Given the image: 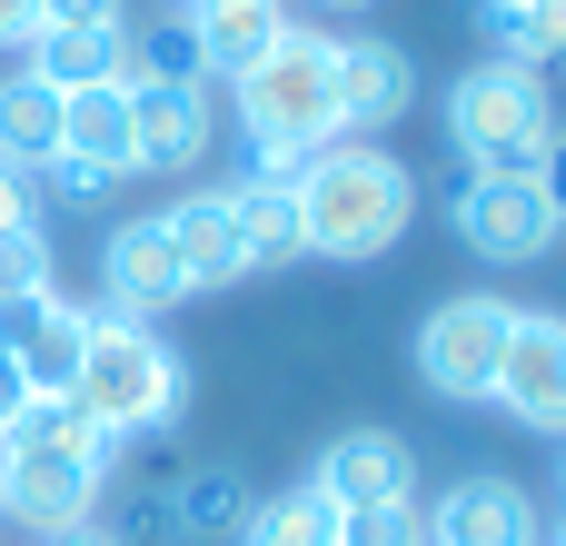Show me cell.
Returning <instances> with one entry per match:
<instances>
[{
	"instance_id": "cell-1",
	"label": "cell",
	"mask_w": 566,
	"mask_h": 546,
	"mask_svg": "<svg viewBox=\"0 0 566 546\" xmlns=\"http://www.w3.org/2000/svg\"><path fill=\"white\" fill-rule=\"evenodd\" d=\"M289 189H298V249L308 259H338V269L388 259L408 239V219H418V179L378 139H328L318 159H298Z\"/></svg>"
},
{
	"instance_id": "cell-2",
	"label": "cell",
	"mask_w": 566,
	"mask_h": 546,
	"mask_svg": "<svg viewBox=\"0 0 566 546\" xmlns=\"http://www.w3.org/2000/svg\"><path fill=\"white\" fill-rule=\"evenodd\" d=\"M239 90V129H249V169H298L338 139V40L328 30H279L259 70L229 80Z\"/></svg>"
},
{
	"instance_id": "cell-3",
	"label": "cell",
	"mask_w": 566,
	"mask_h": 546,
	"mask_svg": "<svg viewBox=\"0 0 566 546\" xmlns=\"http://www.w3.org/2000/svg\"><path fill=\"white\" fill-rule=\"evenodd\" d=\"M70 398H80V418H90L99 438L139 448V438L179 428V408H189V358H179L149 318H109V308H90V348H80Z\"/></svg>"
},
{
	"instance_id": "cell-4",
	"label": "cell",
	"mask_w": 566,
	"mask_h": 546,
	"mask_svg": "<svg viewBox=\"0 0 566 546\" xmlns=\"http://www.w3.org/2000/svg\"><path fill=\"white\" fill-rule=\"evenodd\" d=\"M557 90L547 70H517V60H478L448 80V139L468 169H537L547 139H557Z\"/></svg>"
},
{
	"instance_id": "cell-5",
	"label": "cell",
	"mask_w": 566,
	"mask_h": 546,
	"mask_svg": "<svg viewBox=\"0 0 566 546\" xmlns=\"http://www.w3.org/2000/svg\"><path fill=\"white\" fill-rule=\"evenodd\" d=\"M507 298L497 288H458V298H438L428 318H418V338H408V358H418V378L448 398V408H488L497 398V358H507Z\"/></svg>"
},
{
	"instance_id": "cell-6",
	"label": "cell",
	"mask_w": 566,
	"mask_h": 546,
	"mask_svg": "<svg viewBox=\"0 0 566 546\" xmlns=\"http://www.w3.org/2000/svg\"><path fill=\"white\" fill-rule=\"evenodd\" d=\"M458 239H468L488 269H537L566 239V219H557V199H547L537 169H468V189H458Z\"/></svg>"
},
{
	"instance_id": "cell-7",
	"label": "cell",
	"mask_w": 566,
	"mask_h": 546,
	"mask_svg": "<svg viewBox=\"0 0 566 546\" xmlns=\"http://www.w3.org/2000/svg\"><path fill=\"white\" fill-rule=\"evenodd\" d=\"M109 458H0V527H30V537H70V527H99V497H109Z\"/></svg>"
},
{
	"instance_id": "cell-8",
	"label": "cell",
	"mask_w": 566,
	"mask_h": 546,
	"mask_svg": "<svg viewBox=\"0 0 566 546\" xmlns=\"http://www.w3.org/2000/svg\"><path fill=\"white\" fill-rule=\"evenodd\" d=\"M308 487L338 507V517H368V507H418V448L398 438V428H338L328 448H318V468H308Z\"/></svg>"
},
{
	"instance_id": "cell-9",
	"label": "cell",
	"mask_w": 566,
	"mask_h": 546,
	"mask_svg": "<svg viewBox=\"0 0 566 546\" xmlns=\"http://www.w3.org/2000/svg\"><path fill=\"white\" fill-rule=\"evenodd\" d=\"M517 428L537 438H566V318L557 308H517L507 318V358H497V398Z\"/></svg>"
},
{
	"instance_id": "cell-10",
	"label": "cell",
	"mask_w": 566,
	"mask_h": 546,
	"mask_svg": "<svg viewBox=\"0 0 566 546\" xmlns=\"http://www.w3.org/2000/svg\"><path fill=\"white\" fill-rule=\"evenodd\" d=\"M99 308L109 318H169V308H189V279H179V249H169V229H159V209L149 219H119L109 239H99Z\"/></svg>"
},
{
	"instance_id": "cell-11",
	"label": "cell",
	"mask_w": 566,
	"mask_h": 546,
	"mask_svg": "<svg viewBox=\"0 0 566 546\" xmlns=\"http://www.w3.org/2000/svg\"><path fill=\"white\" fill-rule=\"evenodd\" d=\"M209 159V90L199 80H129V169L189 179Z\"/></svg>"
},
{
	"instance_id": "cell-12",
	"label": "cell",
	"mask_w": 566,
	"mask_h": 546,
	"mask_svg": "<svg viewBox=\"0 0 566 546\" xmlns=\"http://www.w3.org/2000/svg\"><path fill=\"white\" fill-rule=\"evenodd\" d=\"M408 109H418V60L398 40H378V30L338 40V139H378Z\"/></svg>"
},
{
	"instance_id": "cell-13",
	"label": "cell",
	"mask_w": 566,
	"mask_h": 546,
	"mask_svg": "<svg viewBox=\"0 0 566 546\" xmlns=\"http://www.w3.org/2000/svg\"><path fill=\"white\" fill-rule=\"evenodd\" d=\"M159 229H169V249H179L189 298H219V288H239V279H249V239H239L229 189H189V199H169V209H159Z\"/></svg>"
},
{
	"instance_id": "cell-14",
	"label": "cell",
	"mask_w": 566,
	"mask_h": 546,
	"mask_svg": "<svg viewBox=\"0 0 566 546\" xmlns=\"http://www.w3.org/2000/svg\"><path fill=\"white\" fill-rule=\"evenodd\" d=\"M80 348H90V308L80 298H20V308H0V358L30 378V388H70L80 378Z\"/></svg>"
},
{
	"instance_id": "cell-15",
	"label": "cell",
	"mask_w": 566,
	"mask_h": 546,
	"mask_svg": "<svg viewBox=\"0 0 566 546\" xmlns=\"http://www.w3.org/2000/svg\"><path fill=\"white\" fill-rule=\"evenodd\" d=\"M249 497H259V487H249L229 458H199V468L159 477V546H219V537H239Z\"/></svg>"
},
{
	"instance_id": "cell-16",
	"label": "cell",
	"mask_w": 566,
	"mask_h": 546,
	"mask_svg": "<svg viewBox=\"0 0 566 546\" xmlns=\"http://www.w3.org/2000/svg\"><path fill=\"white\" fill-rule=\"evenodd\" d=\"M428 537L438 546H537V497L517 477H458L438 507H428Z\"/></svg>"
},
{
	"instance_id": "cell-17",
	"label": "cell",
	"mask_w": 566,
	"mask_h": 546,
	"mask_svg": "<svg viewBox=\"0 0 566 546\" xmlns=\"http://www.w3.org/2000/svg\"><path fill=\"white\" fill-rule=\"evenodd\" d=\"M189 50H199V80H239L269 60V40L289 30V0H189L179 10Z\"/></svg>"
},
{
	"instance_id": "cell-18",
	"label": "cell",
	"mask_w": 566,
	"mask_h": 546,
	"mask_svg": "<svg viewBox=\"0 0 566 546\" xmlns=\"http://www.w3.org/2000/svg\"><path fill=\"white\" fill-rule=\"evenodd\" d=\"M129 50H139L129 30H30L20 70H30V80H50V90L70 99V90H99V80H139V70H129Z\"/></svg>"
},
{
	"instance_id": "cell-19",
	"label": "cell",
	"mask_w": 566,
	"mask_h": 546,
	"mask_svg": "<svg viewBox=\"0 0 566 546\" xmlns=\"http://www.w3.org/2000/svg\"><path fill=\"white\" fill-rule=\"evenodd\" d=\"M0 458H109V468H119L129 448H119V438H99V428L80 418V398H70V388H30V398H20V418L0 428Z\"/></svg>"
},
{
	"instance_id": "cell-20",
	"label": "cell",
	"mask_w": 566,
	"mask_h": 546,
	"mask_svg": "<svg viewBox=\"0 0 566 546\" xmlns=\"http://www.w3.org/2000/svg\"><path fill=\"white\" fill-rule=\"evenodd\" d=\"M60 159H80L99 179H129V80H99V90L60 99Z\"/></svg>"
},
{
	"instance_id": "cell-21",
	"label": "cell",
	"mask_w": 566,
	"mask_h": 546,
	"mask_svg": "<svg viewBox=\"0 0 566 546\" xmlns=\"http://www.w3.org/2000/svg\"><path fill=\"white\" fill-rule=\"evenodd\" d=\"M289 179H298V169H249V179H229L249 269H289V259H308V249H298V189H289Z\"/></svg>"
},
{
	"instance_id": "cell-22",
	"label": "cell",
	"mask_w": 566,
	"mask_h": 546,
	"mask_svg": "<svg viewBox=\"0 0 566 546\" xmlns=\"http://www.w3.org/2000/svg\"><path fill=\"white\" fill-rule=\"evenodd\" d=\"M50 149H60V90L30 80V70H10V80H0V169L30 179Z\"/></svg>"
},
{
	"instance_id": "cell-23",
	"label": "cell",
	"mask_w": 566,
	"mask_h": 546,
	"mask_svg": "<svg viewBox=\"0 0 566 546\" xmlns=\"http://www.w3.org/2000/svg\"><path fill=\"white\" fill-rule=\"evenodd\" d=\"M239 546H348V517H338V507L298 477V487H279V497H249Z\"/></svg>"
},
{
	"instance_id": "cell-24",
	"label": "cell",
	"mask_w": 566,
	"mask_h": 546,
	"mask_svg": "<svg viewBox=\"0 0 566 546\" xmlns=\"http://www.w3.org/2000/svg\"><path fill=\"white\" fill-rule=\"evenodd\" d=\"M50 288H60V259H50V229H40V209H30L20 229H0V308L50 298Z\"/></svg>"
},
{
	"instance_id": "cell-25",
	"label": "cell",
	"mask_w": 566,
	"mask_h": 546,
	"mask_svg": "<svg viewBox=\"0 0 566 546\" xmlns=\"http://www.w3.org/2000/svg\"><path fill=\"white\" fill-rule=\"evenodd\" d=\"M30 189H40V199H50V209H99V189H109V179H99V169H80V159H60V149H50V159H40V169H30Z\"/></svg>"
},
{
	"instance_id": "cell-26",
	"label": "cell",
	"mask_w": 566,
	"mask_h": 546,
	"mask_svg": "<svg viewBox=\"0 0 566 546\" xmlns=\"http://www.w3.org/2000/svg\"><path fill=\"white\" fill-rule=\"evenodd\" d=\"M348 546H438L428 537V497H418V507H368V517H348Z\"/></svg>"
},
{
	"instance_id": "cell-27",
	"label": "cell",
	"mask_w": 566,
	"mask_h": 546,
	"mask_svg": "<svg viewBox=\"0 0 566 546\" xmlns=\"http://www.w3.org/2000/svg\"><path fill=\"white\" fill-rule=\"evenodd\" d=\"M40 30H129V0H40Z\"/></svg>"
},
{
	"instance_id": "cell-28",
	"label": "cell",
	"mask_w": 566,
	"mask_h": 546,
	"mask_svg": "<svg viewBox=\"0 0 566 546\" xmlns=\"http://www.w3.org/2000/svg\"><path fill=\"white\" fill-rule=\"evenodd\" d=\"M30 30H40V0H0V50H30Z\"/></svg>"
},
{
	"instance_id": "cell-29",
	"label": "cell",
	"mask_w": 566,
	"mask_h": 546,
	"mask_svg": "<svg viewBox=\"0 0 566 546\" xmlns=\"http://www.w3.org/2000/svg\"><path fill=\"white\" fill-rule=\"evenodd\" d=\"M537 40H547V70L566 60V0H537Z\"/></svg>"
},
{
	"instance_id": "cell-30",
	"label": "cell",
	"mask_w": 566,
	"mask_h": 546,
	"mask_svg": "<svg viewBox=\"0 0 566 546\" xmlns=\"http://www.w3.org/2000/svg\"><path fill=\"white\" fill-rule=\"evenodd\" d=\"M537 179H547V199H557V219H566V129L547 139V159H537Z\"/></svg>"
},
{
	"instance_id": "cell-31",
	"label": "cell",
	"mask_w": 566,
	"mask_h": 546,
	"mask_svg": "<svg viewBox=\"0 0 566 546\" xmlns=\"http://www.w3.org/2000/svg\"><path fill=\"white\" fill-rule=\"evenodd\" d=\"M20 219H30V179H10V169H0V229H20Z\"/></svg>"
},
{
	"instance_id": "cell-32",
	"label": "cell",
	"mask_w": 566,
	"mask_h": 546,
	"mask_svg": "<svg viewBox=\"0 0 566 546\" xmlns=\"http://www.w3.org/2000/svg\"><path fill=\"white\" fill-rule=\"evenodd\" d=\"M20 398H30V378H20V368H10V358H0V428H10V418H20Z\"/></svg>"
},
{
	"instance_id": "cell-33",
	"label": "cell",
	"mask_w": 566,
	"mask_h": 546,
	"mask_svg": "<svg viewBox=\"0 0 566 546\" xmlns=\"http://www.w3.org/2000/svg\"><path fill=\"white\" fill-rule=\"evenodd\" d=\"M50 546H109V537H99V527H70V537H50Z\"/></svg>"
},
{
	"instance_id": "cell-34",
	"label": "cell",
	"mask_w": 566,
	"mask_h": 546,
	"mask_svg": "<svg viewBox=\"0 0 566 546\" xmlns=\"http://www.w3.org/2000/svg\"><path fill=\"white\" fill-rule=\"evenodd\" d=\"M318 10H338V20H348V10H378V0H318Z\"/></svg>"
},
{
	"instance_id": "cell-35",
	"label": "cell",
	"mask_w": 566,
	"mask_h": 546,
	"mask_svg": "<svg viewBox=\"0 0 566 546\" xmlns=\"http://www.w3.org/2000/svg\"><path fill=\"white\" fill-rule=\"evenodd\" d=\"M547 546H566V507H557V527H547Z\"/></svg>"
},
{
	"instance_id": "cell-36",
	"label": "cell",
	"mask_w": 566,
	"mask_h": 546,
	"mask_svg": "<svg viewBox=\"0 0 566 546\" xmlns=\"http://www.w3.org/2000/svg\"><path fill=\"white\" fill-rule=\"evenodd\" d=\"M497 10H537V0H497Z\"/></svg>"
},
{
	"instance_id": "cell-37",
	"label": "cell",
	"mask_w": 566,
	"mask_h": 546,
	"mask_svg": "<svg viewBox=\"0 0 566 546\" xmlns=\"http://www.w3.org/2000/svg\"><path fill=\"white\" fill-rule=\"evenodd\" d=\"M557 448H566V438H557ZM557 487H566V468H557Z\"/></svg>"
}]
</instances>
